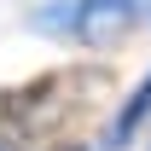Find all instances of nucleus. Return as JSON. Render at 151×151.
<instances>
[{
	"label": "nucleus",
	"mask_w": 151,
	"mask_h": 151,
	"mask_svg": "<svg viewBox=\"0 0 151 151\" xmlns=\"http://www.w3.org/2000/svg\"><path fill=\"white\" fill-rule=\"evenodd\" d=\"M151 18V0H58L35 12L41 35H64L76 47H116Z\"/></svg>",
	"instance_id": "1"
},
{
	"label": "nucleus",
	"mask_w": 151,
	"mask_h": 151,
	"mask_svg": "<svg viewBox=\"0 0 151 151\" xmlns=\"http://www.w3.org/2000/svg\"><path fill=\"white\" fill-rule=\"evenodd\" d=\"M145 116H151V70H145V81H139V87H134V93L122 99V105H116L111 128L99 134V145H105V151H122V145L134 139V134L145 128Z\"/></svg>",
	"instance_id": "2"
},
{
	"label": "nucleus",
	"mask_w": 151,
	"mask_h": 151,
	"mask_svg": "<svg viewBox=\"0 0 151 151\" xmlns=\"http://www.w3.org/2000/svg\"><path fill=\"white\" fill-rule=\"evenodd\" d=\"M52 151H87V145H52Z\"/></svg>",
	"instance_id": "3"
},
{
	"label": "nucleus",
	"mask_w": 151,
	"mask_h": 151,
	"mask_svg": "<svg viewBox=\"0 0 151 151\" xmlns=\"http://www.w3.org/2000/svg\"><path fill=\"white\" fill-rule=\"evenodd\" d=\"M0 151H12V139H0Z\"/></svg>",
	"instance_id": "4"
}]
</instances>
